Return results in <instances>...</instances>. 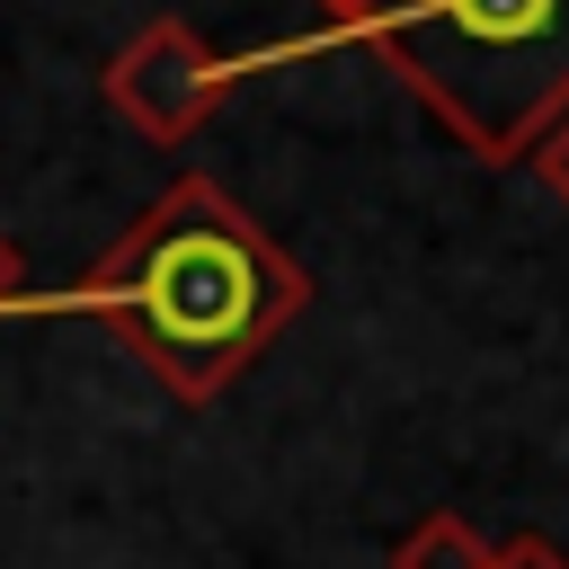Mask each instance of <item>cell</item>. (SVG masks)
<instances>
[{"label": "cell", "mask_w": 569, "mask_h": 569, "mask_svg": "<svg viewBox=\"0 0 569 569\" xmlns=\"http://www.w3.org/2000/svg\"><path fill=\"white\" fill-rule=\"evenodd\" d=\"M489 569H569V551L560 542H542V533H516V542H498V560Z\"/></svg>", "instance_id": "obj_6"}, {"label": "cell", "mask_w": 569, "mask_h": 569, "mask_svg": "<svg viewBox=\"0 0 569 569\" xmlns=\"http://www.w3.org/2000/svg\"><path fill=\"white\" fill-rule=\"evenodd\" d=\"M489 560H498V542H480V525L453 516V507L418 516L400 533V551H391V569H489Z\"/></svg>", "instance_id": "obj_4"}, {"label": "cell", "mask_w": 569, "mask_h": 569, "mask_svg": "<svg viewBox=\"0 0 569 569\" xmlns=\"http://www.w3.org/2000/svg\"><path fill=\"white\" fill-rule=\"evenodd\" d=\"M0 311H27V258L9 231H0Z\"/></svg>", "instance_id": "obj_7"}, {"label": "cell", "mask_w": 569, "mask_h": 569, "mask_svg": "<svg viewBox=\"0 0 569 569\" xmlns=\"http://www.w3.org/2000/svg\"><path fill=\"white\" fill-rule=\"evenodd\" d=\"M62 311L98 320L169 400L204 409L311 311V276L258 231V213H240L231 187L169 178Z\"/></svg>", "instance_id": "obj_1"}, {"label": "cell", "mask_w": 569, "mask_h": 569, "mask_svg": "<svg viewBox=\"0 0 569 569\" xmlns=\"http://www.w3.org/2000/svg\"><path fill=\"white\" fill-rule=\"evenodd\" d=\"M525 169H533V178L551 187V204H569V107H560V116H551V124L533 133V151H525Z\"/></svg>", "instance_id": "obj_5"}, {"label": "cell", "mask_w": 569, "mask_h": 569, "mask_svg": "<svg viewBox=\"0 0 569 569\" xmlns=\"http://www.w3.org/2000/svg\"><path fill=\"white\" fill-rule=\"evenodd\" d=\"M480 169H516L569 107V0H320Z\"/></svg>", "instance_id": "obj_2"}, {"label": "cell", "mask_w": 569, "mask_h": 569, "mask_svg": "<svg viewBox=\"0 0 569 569\" xmlns=\"http://www.w3.org/2000/svg\"><path fill=\"white\" fill-rule=\"evenodd\" d=\"M98 89H107V107H116L142 142H187V133L213 124V107L231 98V62H222L178 9H160V18H142V27L116 44V62L98 71Z\"/></svg>", "instance_id": "obj_3"}]
</instances>
